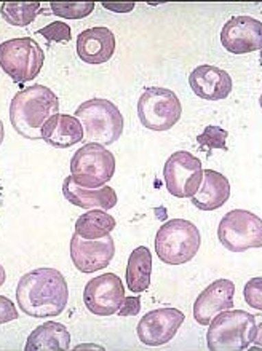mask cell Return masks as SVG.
I'll use <instances>...</instances> for the list:
<instances>
[{
    "label": "cell",
    "instance_id": "obj_1",
    "mask_svg": "<svg viewBox=\"0 0 262 351\" xmlns=\"http://www.w3.org/2000/svg\"><path fill=\"white\" fill-rule=\"evenodd\" d=\"M19 308L32 318H51L64 311L69 300L66 278L55 268H37L21 276L16 287Z\"/></svg>",
    "mask_w": 262,
    "mask_h": 351
},
{
    "label": "cell",
    "instance_id": "obj_2",
    "mask_svg": "<svg viewBox=\"0 0 262 351\" xmlns=\"http://www.w3.org/2000/svg\"><path fill=\"white\" fill-rule=\"evenodd\" d=\"M60 114V99L48 86L31 85L13 96L10 102V121L23 138L42 139V126Z\"/></svg>",
    "mask_w": 262,
    "mask_h": 351
},
{
    "label": "cell",
    "instance_id": "obj_3",
    "mask_svg": "<svg viewBox=\"0 0 262 351\" xmlns=\"http://www.w3.org/2000/svg\"><path fill=\"white\" fill-rule=\"evenodd\" d=\"M206 339L211 351H243L256 340L259 324L251 313L243 310H226L208 324Z\"/></svg>",
    "mask_w": 262,
    "mask_h": 351
},
{
    "label": "cell",
    "instance_id": "obj_4",
    "mask_svg": "<svg viewBox=\"0 0 262 351\" xmlns=\"http://www.w3.org/2000/svg\"><path fill=\"white\" fill-rule=\"evenodd\" d=\"M75 119L84 128L88 143L110 145L123 133V115L112 101L93 97L77 107Z\"/></svg>",
    "mask_w": 262,
    "mask_h": 351
},
{
    "label": "cell",
    "instance_id": "obj_5",
    "mask_svg": "<svg viewBox=\"0 0 262 351\" xmlns=\"http://www.w3.org/2000/svg\"><path fill=\"white\" fill-rule=\"evenodd\" d=\"M202 245L195 223L186 219H171L158 228L155 237V252L168 265H182L197 256Z\"/></svg>",
    "mask_w": 262,
    "mask_h": 351
},
{
    "label": "cell",
    "instance_id": "obj_6",
    "mask_svg": "<svg viewBox=\"0 0 262 351\" xmlns=\"http://www.w3.org/2000/svg\"><path fill=\"white\" fill-rule=\"evenodd\" d=\"M115 173V157L101 144L86 143L72 155L71 178L82 189L104 187Z\"/></svg>",
    "mask_w": 262,
    "mask_h": 351
},
{
    "label": "cell",
    "instance_id": "obj_7",
    "mask_svg": "<svg viewBox=\"0 0 262 351\" xmlns=\"http://www.w3.org/2000/svg\"><path fill=\"white\" fill-rule=\"evenodd\" d=\"M45 53L31 37L0 43V67L14 84H27L40 74Z\"/></svg>",
    "mask_w": 262,
    "mask_h": 351
},
{
    "label": "cell",
    "instance_id": "obj_8",
    "mask_svg": "<svg viewBox=\"0 0 262 351\" xmlns=\"http://www.w3.org/2000/svg\"><path fill=\"white\" fill-rule=\"evenodd\" d=\"M181 101L176 93L168 88L150 86L139 96L138 117L147 130H171L181 119Z\"/></svg>",
    "mask_w": 262,
    "mask_h": 351
},
{
    "label": "cell",
    "instance_id": "obj_9",
    "mask_svg": "<svg viewBox=\"0 0 262 351\" xmlns=\"http://www.w3.org/2000/svg\"><path fill=\"white\" fill-rule=\"evenodd\" d=\"M217 237L221 245L232 252L259 250L262 246L261 217L245 209H234L221 219Z\"/></svg>",
    "mask_w": 262,
    "mask_h": 351
},
{
    "label": "cell",
    "instance_id": "obj_10",
    "mask_svg": "<svg viewBox=\"0 0 262 351\" xmlns=\"http://www.w3.org/2000/svg\"><path fill=\"white\" fill-rule=\"evenodd\" d=\"M167 190L176 198H192L203 179L202 162L187 150L174 152L163 168Z\"/></svg>",
    "mask_w": 262,
    "mask_h": 351
},
{
    "label": "cell",
    "instance_id": "obj_11",
    "mask_svg": "<svg viewBox=\"0 0 262 351\" xmlns=\"http://www.w3.org/2000/svg\"><path fill=\"white\" fill-rule=\"evenodd\" d=\"M125 300V287L115 273L99 275L86 282L84 291L85 306L90 313L110 316L120 310Z\"/></svg>",
    "mask_w": 262,
    "mask_h": 351
},
{
    "label": "cell",
    "instance_id": "obj_12",
    "mask_svg": "<svg viewBox=\"0 0 262 351\" xmlns=\"http://www.w3.org/2000/svg\"><path fill=\"white\" fill-rule=\"evenodd\" d=\"M186 315L178 308H158L145 313L138 324V337L147 347L168 343L181 328Z\"/></svg>",
    "mask_w": 262,
    "mask_h": 351
},
{
    "label": "cell",
    "instance_id": "obj_13",
    "mask_svg": "<svg viewBox=\"0 0 262 351\" xmlns=\"http://www.w3.org/2000/svg\"><path fill=\"white\" fill-rule=\"evenodd\" d=\"M221 43L229 53L246 55L262 48V23L253 16H234L221 31Z\"/></svg>",
    "mask_w": 262,
    "mask_h": 351
},
{
    "label": "cell",
    "instance_id": "obj_14",
    "mask_svg": "<svg viewBox=\"0 0 262 351\" xmlns=\"http://www.w3.org/2000/svg\"><path fill=\"white\" fill-rule=\"evenodd\" d=\"M115 243L112 237H104L101 240H84V238H71V259L75 268L82 273H95L106 268L114 259Z\"/></svg>",
    "mask_w": 262,
    "mask_h": 351
},
{
    "label": "cell",
    "instance_id": "obj_15",
    "mask_svg": "<svg viewBox=\"0 0 262 351\" xmlns=\"http://www.w3.org/2000/svg\"><path fill=\"white\" fill-rule=\"evenodd\" d=\"M235 285L230 280H217L205 287L193 304V318L198 324L208 326L222 311L234 306Z\"/></svg>",
    "mask_w": 262,
    "mask_h": 351
},
{
    "label": "cell",
    "instance_id": "obj_16",
    "mask_svg": "<svg viewBox=\"0 0 262 351\" xmlns=\"http://www.w3.org/2000/svg\"><path fill=\"white\" fill-rule=\"evenodd\" d=\"M192 91L205 101H222L230 96L234 82L229 72L216 66H198L189 75Z\"/></svg>",
    "mask_w": 262,
    "mask_h": 351
},
{
    "label": "cell",
    "instance_id": "obj_17",
    "mask_svg": "<svg viewBox=\"0 0 262 351\" xmlns=\"http://www.w3.org/2000/svg\"><path fill=\"white\" fill-rule=\"evenodd\" d=\"M117 40L108 27H91L77 37V55L86 64H104L114 56Z\"/></svg>",
    "mask_w": 262,
    "mask_h": 351
},
{
    "label": "cell",
    "instance_id": "obj_18",
    "mask_svg": "<svg viewBox=\"0 0 262 351\" xmlns=\"http://www.w3.org/2000/svg\"><path fill=\"white\" fill-rule=\"evenodd\" d=\"M42 139L56 149H69L84 141V128L74 115L56 114L42 126Z\"/></svg>",
    "mask_w": 262,
    "mask_h": 351
},
{
    "label": "cell",
    "instance_id": "obj_19",
    "mask_svg": "<svg viewBox=\"0 0 262 351\" xmlns=\"http://www.w3.org/2000/svg\"><path fill=\"white\" fill-rule=\"evenodd\" d=\"M230 198V182L224 174L215 169H205L200 189L191 198L192 204L200 211H215L224 206Z\"/></svg>",
    "mask_w": 262,
    "mask_h": 351
},
{
    "label": "cell",
    "instance_id": "obj_20",
    "mask_svg": "<svg viewBox=\"0 0 262 351\" xmlns=\"http://www.w3.org/2000/svg\"><path fill=\"white\" fill-rule=\"evenodd\" d=\"M62 195L67 202L82 209H101V211H110L119 199L115 190L109 185L96 190H86L79 187L71 176H67L62 182Z\"/></svg>",
    "mask_w": 262,
    "mask_h": 351
},
{
    "label": "cell",
    "instance_id": "obj_21",
    "mask_svg": "<svg viewBox=\"0 0 262 351\" xmlns=\"http://www.w3.org/2000/svg\"><path fill=\"white\" fill-rule=\"evenodd\" d=\"M71 347V334L64 326L55 321L34 329L27 337L26 351H67Z\"/></svg>",
    "mask_w": 262,
    "mask_h": 351
},
{
    "label": "cell",
    "instance_id": "obj_22",
    "mask_svg": "<svg viewBox=\"0 0 262 351\" xmlns=\"http://www.w3.org/2000/svg\"><path fill=\"white\" fill-rule=\"evenodd\" d=\"M152 276V252L145 246H139L130 254L127 265L128 289L139 294L150 286Z\"/></svg>",
    "mask_w": 262,
    "mask_h": 351
},
{
    "label": "cell",
    "instance_id": "obj_23",
    "mask_svg": "<svg viewBox=\"0 0 262 351\" xmlns=\"http://www.w3.org/2000/svg\"><path fill=\"white\" fill-rule=\"evenodd\" d=\"M115 226H117V222L109 213L93 209V211H86L77 219L75 235L90 241L101 240V238L109 237Z\"/></svg>",
    "mask_w": 262,
    "mask_h": 351
},
{
    "label": "cell",
    "instance_id": "obj_24",
    "mask_svg": "<svg viewBox=\"0 0 262 351\" xmlns=\"http://www.w3.org/2000/svg\"><path fill=\"white\" fill-rule=\"evenodd\" d=\"M40 13L38 2H3L0 5V14L10 26H29Z\"/></svg>",
    "mask_w": 262,
    "mask_h": 351
},
{
    "label": "cell",
    "instance_id": "obj_25",
    "mask_svg": "<svg viewBox=\"0 0 262 351\" xmlns=\"http://www.w3.org/2000/svg\"><path fill=\"white\" fill-rule=\"evenodd\" d=\"M51 13L64 19H84L95 10V2H51Z\"/></svg>",
    "mask_w": 262,
    "mask_h": 351
},
{
    "label": "cell",
    "instance_id": "obj_26",
    "mask_svg": "<svg viewBox=\"0 0 262 351\" xmlns=\"http://www.w3.org/2000/svg\"><path fill=\"white\" fill-rule=\"evenodd\" d=\"M227 138H229V133H227L226 130H222L221 126L210 125L203 130L202 134L197 136V143L200 145L202 150L208 149V155H210L211 150L215 149L227 150V145H226Z\"/></svg>",
    "mask_w": 262,
    "mask_h": 351
},
{
    "label": "cell",
    "instance_id": "obj_27",
    "mask_svg": "<svg viewBox=\"0 0 262 351\" xmlns=\"http://www.w3.org/2000/svg\"><path fill=\"white\" fill-rule=\"evenodd\" d=\"M38 34H40L42 37H45L48 42H56V43L69 42L72 38L71 27L62 21L50 23L48 26L38 29Z\"/></svg>",
    "mask_w": 262,
    "mask_h": 351
},
{
    "label": "cell",
    "instance_id": "obj_28",
    "mask_svg": "<svg viewBox=\"0 0 262 351\" xmlns=\"http://www.w3.org/2000/svg\"><path fill=\"white\" fill-rule=\"evenodd\" d=\"M243 295H245V300L246 304L250 306H253L258 311L262 310V278L261 276H256L253 280H250L246 282L245 289H243Z\"/></svg>",
    "mask_w": 262,
    "mask_h": 351
},
{
    "label": "cell",
    "instance_id": "obj_29",
    "mask_svg": "<svg viewBox=\"0 0 262 351\" xmlns=\"http://www.w3.org/2000/svg\"><path fill=\"white\" fill-rule=\"evenodd\" d=\"M19 318V313L16 311L13 300L8 297L0 295V324H7L10 321H14Z\"/></svg>",
    "mask_w": 262,
    "mask_h": 351
},
{
    "label": "cell",
    "instance_id": "obj_30",
    "mask_svg": "<svg viewBox=\"0 0 262 351\" xmlns=\"http://www.w3.org/2000/svg\"><path fill=\"white\" fill-rule=\"evenodd\" d=\"M141 311V299L138 297H128L123 300L122 306H120L119 315L120 316H136Z\"/></svg>",
    "mask_w": 262,
    "mask_h": 351
},
{
    "label": "cell",
    "instance_id": "obj_31",
    "mask_svg": "<svg viewBox=\"0 0 262 351\" xmlns=\"http://www.w3.org/2000/svg\"><path fill=\"white\" fill-rule=\"evenodd\" d=\"M103 7L115 13H130L133 12L134 3L133 2H103Z\"/></svg>",
    "mask_w": 262,
    "mask_h": 351
},
{
    "label": "cell",
    "instance_id": "obj_32",
    "mask_svg": "<svg viewBox=\"0 0 262 351\" xmlns=\"http://www.w3.org/2000/svg\"><path fill=\"white\" fill-rule=\"evenodd\" d=\"M99 350V351H104V348L101 347H95V345H80V347H75V351H80V350Z\"/></svg>",
    "mask_w": 262,
    "mask_h": 351
},
{
    "label": "cell",
    "instance_id": "obj_33",
    "mask_svg": "<svg viewBox=\"0 0 262 351\" xmlns=\"http://www.w3.org/2000/svg\"><path fill=\"white\" fill-rule=\"evenodd\" d=\"M5 280H7V273H5V268L0 265V286H3Z\"/></svg>",
    "mask_w": 262,
    "mask_h": 351
},
{
    "label": "cell",
    "instance_id": "obj_34",
    "mask_svg": "<svg viewBox=\"0 0 262 351\" xmlns=\"http://www.w3.org/2000/svg\"><path fill=\"white\" fill-rule=\"evenodd\" d=\"M3 138H5V128H3V121L0 120V145L3 143Z\"/></svg>",
    "mask_w": 262,
    "mask_h": 351
},
{
    "label": "cell",
    "instance_id": "obj_35",
    "mask_svg": "<svg viewBox=\"0 0 262 351\" xmlns=\"http://www.w3.org/2000/svg\"><path fill=\"white\" fill-rule=\"evenodd\" d=\"M0 195H2V184H0Z\"/></svg>",
    "mask_w": 262,
    "mask_h": 351
}]
</instances>
